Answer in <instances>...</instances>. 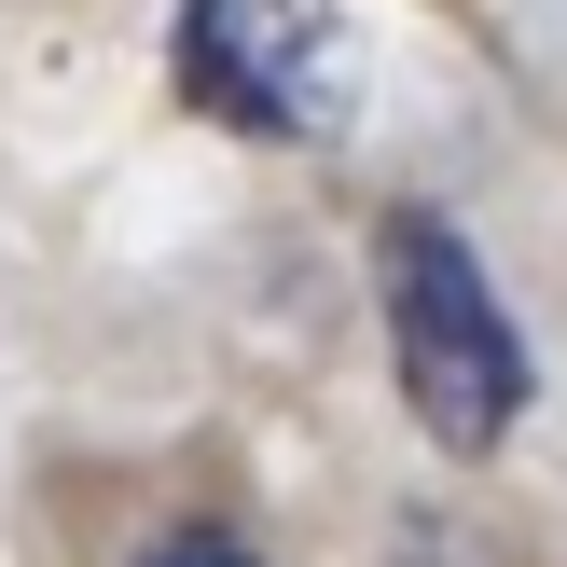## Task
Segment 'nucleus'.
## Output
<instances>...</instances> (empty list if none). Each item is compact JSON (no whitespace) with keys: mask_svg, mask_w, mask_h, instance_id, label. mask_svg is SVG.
<instances>
[{"mask_svg":"<svg viewBox=\"0 0 567 567\" xmlns=\"http://www.w3.org/2000/svg\"><path fill=\"white\" fill-rule=\"evenodd\" d=\"M388 374L443 457H498L526 415V332L498 305V277L471 264V236L430 208L388 221Z\"/></svg>","mask_w":567,"mask_h":567,"instance_id":"nucleus-1","label":"nucleus"},{"mask_svg":"<svg viewBox=\"0 0 567 567\" xmlns=\"http://www.w3.org/2000/svg\"><path fill=\"white\" fill-rule=\"evenodd\" d=\"M166 70L208 125H249V138H347L360 125L347 0H181Z\"/></svg>","mask_w":567,"mask_h":567,"instance_id":"nucleus-2","label":"nucleus"},{"mask_svg":"<svg viewBox=\"0 0 567 567\" xmlns=\"http://www.w3.org/2000/svg\"><path fill=\"white\" fill-rule=\"evenodd\" d=\"M138 567H264V554H249L236 526H166V540L138 554Z\"/></svg>","mask_w":567,"mask_h":567,"instance_id":"nucleus-3","label":"nucleus"}]
</instances>
